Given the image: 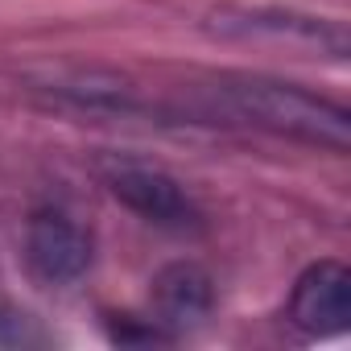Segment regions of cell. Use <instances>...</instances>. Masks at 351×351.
<instances>
[{"mask_svg": "<svg viewBox=\"0 0 351 351\" xmlns=\"http://www.w3.org/2000/svg\"><path fill=\"white\" fill-rule=\"evenodd\" d=\"M104 182L145 223H157V228H169V232H186V228H199V219H203L195 195L173 178V173H165L161 165L116 161V165H108Z\"/></svg>", "mask_w": 351, "mask_h": 351, "instance_id": "obj_3", "label": "cell"}, {"mask_svg": "<svg viewBox=\"0 0 351 351\" xmlns=\"http://www.w3.org/2000/svg\"><path fill=\"white\" fill-rule=\"evenodd\" d=\"M25 339V326H21V318H13V314H0V343H21Z\"/></svg>", "mask_w": 351, "mask_h": 351, "instance_id": "obj_7", "label": "cell"}, {"mask_svg": "<svg viewBox=\"0 0 351 351\" xmlns=\"http://www.w3.org/2000/svg\"><path fill=\"white\" fill-rule=\"evenodd\" d=\"M95 244L83 223L66 211H38L25 228V261L38 281L46 285H75L91 269Z\"/></svg>", "mask_w": 351, "mask_h": 351, "instance_id": "obj_4", "label": "cell"}, {"mask_svg": "<svg viewBox=\"0 0 351 351\" xmlns=\"http://www.w3.org/2000/svg\"><path fill=\"white\" fill-rule=\"evenodd\" d=\"M207 34L223 42H256V46H281L302 58H326L347 62V25L335 17H314L281 5H215L207 13Z\"/></svg>", "mask_w": 351, "mask_h": 351, "instance_id": "obj_2", "label": "cell"}, {"mask_svg": "<svg viewBox=\"0 0 351 351\" xmlns=\"http://www.w3.org/2000/svg\"><path fill=\"white\" fill-rule=\"evenodd\" d=\"M195 112H203L207 120L244 124V128H256L281 141L326 149V153H347L351 145V112L339 99L318 95L277 75L219 71L207 83H199Z\"/></svg>", "mask_w": 351, "mask_h": 351, "instance_id": "obj_1", "label": "cell"}, {"mask_svg": "<svg viewBox=\"0 0 351 351\" xmlns=\"http://www.w3.org/2000/svg\"><path fill=\"white\" fill-rule=\"evenodd\" d=\"M289 322L306 335H343L351 326V273L339 261L310 265L289 293Z\"/></svg>", "mask_w": 351, "mask_h": 351, "instance_id": "obj_5", "label": "cell"}, {"mask_svg": "<svg viewBox=\"0 0 351 351\" xmlns=\"http://www.w3.org/2000/svg\"><path fill=\"white\" fill-rule=\"evenodd\" d=\"M153 314L169 330H191L203 326L215 310V281L195 261H173L153 277Z\"/></svg>", "mask_w": 351, "mask_h": 351, "instance_id": "obj_6", "label": "cell"}]
</instances>
